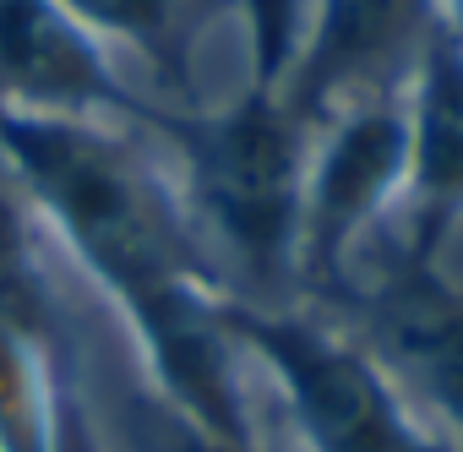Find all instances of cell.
<instances>
[{
  "label": "cell",
  "instance_id": "cell-1",
  "mask_svg": "<svg viewBox=\"0 0 463 452\" xmlns=\"http://www.w3.org/2000/svg\"><path fill=\"white\" fill-rule=\"evenodd\" d=\"M0 158L17 196L120 311L153 392L185 441L246 447L262 436L246 354L229 333V284L175 191L115 120H61L0 104Z\"/></svg>",
  "mask_w": 463,
  "mask_h": 452
},
{
  "label": "cell",
  "instance_id": "cell-2",
  "mask_svg": "<svg viewBox=\"0 0 463 452\" xmlns=\"http://www.w3.org/2000/svg\"><path fill=\"white\" fill-rule=\"evenodd\" d=\"M175 164V191L213 251L229 295L246 284V306H284L300 289V202L311 126L279 88H246L223 109L147 104Z\"/></svg>",
  "mask_w": 463,
  "mask_h": 452
},
{
  "label": "cell",
  "instance_id": "cell-3",
  "mask_svg": "<svg viewBox=\"0 0 463 452\" xmlns=\"http://www.w3.org/2000/svg\"><path fill=\"white\" fill-rule=\"evenodd\" d=\"M246 365H257L295 430V452H458L365 338L295 306L229 300Z\"/></svg>",
  "mask_w": 463,
  "mask_h": 452
},
{
  "label": "cell",
  "instance_id": "cell-4",
  "mask_svg": "<svg viewBox=\"0 0 463 452\" xmlns=\"http://www.w3.org/2000/svg\"><path fill=\"white\" fill-rule=\"evenodd\" d=\"M409 120L403 93L360 99L311 126L306 202H300V289L344 295L349 262L403 196Z\"/></svg>",
  "mask_w": 463,
  "mask_h": 452
},
{
  "label": "cell",
  "instance_id": "cell-5",
  "mask_svg": "<svg viewBox=\"0 0 463 452\" xmlns=\"http://www.w3.org/2000/svg\"><path fill=\"white\" fill-rule=\"evenodd\" d=\"M430 33L436 0H317L279 93L306 126L344 104L403 93Z\"/></svg>",
  "mask_w": 463,
  "mask_h": 452
},
{
  "label": "cell",
  "instance_id": "cell-6",
  "mask_svg": "<svg viewBox=\"0 0 463 452\" xmlns=\"http://www.w3.org/2000/svg\"><path fill=\"white\" fill-rule=\"evenodd\" d=\"M360 338L425 409V419L463 452V289L414 257H387L360 289Z\"/></svg>",
  "mask_w": 463,
  "mask_h": 452
},
{
  "label": "cell",
  "instance_id": "cell-7",
  "mask_svg": "<svg viewBox=\"0 0 463 452\" xmlns=\"http://www.w3.org/2000/svg\"><path fill=\"white\" fill-rule=\"evenodd\" d=\"M0 104L61 120H142L147 99L131 93L99 44L61 0H0Z\"/></svg>",
  "mask_w": 463,
  "mask_h": 452
},
{
  "label": "cell",
  "instance_id": "cell-8",
  "mask_svg": "<svg viewBox=\"0 0 463 452\" xmlns=\"http://www.w3.org/2000/svg\"><path fill=\"white\" fill-rule=\"evenodd\" d=\"M403 120H409V164H403V196L392 207L398 223V257L436 262V251L463 223V50L436 33L425 39L414 77L403 88Z\"/></svg>",
  "mask_w": 463,
  "mask_h": 452
},
{
  "label": "cell",
  "instance_id": "cell-9",
  "mask_svg": "<svg viewBox=\"0 0 463 452\" xmlns=\"http://www.w3.org/2000/svg\"><path fill=\"white\" fill-rule=\"evenodd\" d=\"M77 409L61 338L0 316V452H77Z\"/></svg>",
  "mask_w": 463,
  "mask_h": 452
},
{
  "label": "cell",
  "instance_id": "cell-10",
  "mask_svg": "<svg viewBox=\"0 0 463 452\" xmlns=\"http://www.w3.org/2000/svg\"><path fill=\"white\" fill-rule=\"evenodd\" d=\"M61 6L99 39L137 50L158 82L180 88L191 77V55L202 39V23L213 17L218 0H61Z\"/></svg>",
  "mask_w": 463,
  "mask_h": 452
},
{
  "label": "cell",
  "instance_id": "cell-11",
  "mask_svg": "<svg viewBox=\"0 0 463 452\" xmlns=\"http://www.w3.org/2000/svg\"><path fill=\"white\" fill-rule=\"evenodd\" d=\"M0 316H12V322H23L33 333L61 338L50 278L39 268L33 223H28V202L17 191H0Z\"/></svg>",
  "mask_w": 463,
  "mask_h": 452
},
{
  "label": "cell",
  "instance_id": "cell-12",
  "mask_svg": "<svg viewBox=\"0 0 463 452\" xmlns=\"http://www.w3.org/2000/svg\"><path fill=\"white\" fill-rule=\"evenodd\" d=\"M436 23H441L447 39L463 50V0H436Z\"/></svg>",
  "mask_w": 463,
  "mask_h": 452
},
{
  "label": "cell",
  "instance_id": "cell-13",
  "mask_svg": "<svg viewBox=\"0 0 463 452\" xmlns=\"http://www.w3.org/2000/svg\"><path fill=\"white\" fill-rule=\"evenodd\" d=\"M185 452H279V447H268V441L257 436V441H246V447H207V441H185Z\"/></svg>",
  "mask_w": 463,
  "mask_h": 452
}]
</instances>
